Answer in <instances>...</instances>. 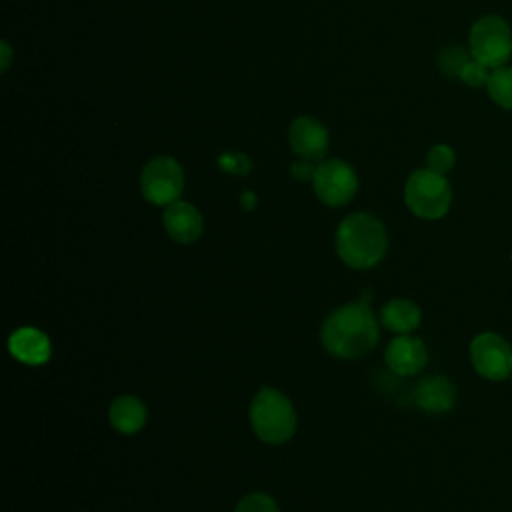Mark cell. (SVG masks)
Returning <instances> with one entry per match:
<instances>
[{
  "instance_id": "6da1fadb",
  "label": "cell",
  "mask_w": 512,
  "mask_h": 512,
  "mask_svg": "<svg viewBox=\"0 0 512 512\" xmlns=\"http://www.w3.org/2000/svg\"><path fill=\"white\" fill-rule=\"evenodd\" d=\"M378 338V322L366 302H348L332 310L320 328L324 350L340 360L364 356L378 344Z\"/></svg>"
},
{
  "instance_id": "7a4b0ae2",
  "label": "cell",
  "mask_w": 512,
  "mask_h": 512,
  "mask_svg": "<svg viewBox=\"0 0 512 512\" xmlns=\"http://www.w3.org/2000/svg\"><path fill=\"white\" fill-rule=\"evenodd\" d=\"M334 248L346 266L368 270L384 258L388 250V234L374 214L354 212L338 224Z\"/></svg>"
},
{
  "instance_id": "3957f363",
  "label": "cell",
  "mask_w": 512,
  "mask_h": 512,
  "mask_svg": "<svg viewBox=\"0 0 512 512\" xmlns=\"http://www.w3.org/2000/svg\"><path fill=\"white\" fill-rule=\"evenodd\" d=\"M248 414L254 434L266 444H284L296 432L294 406L276 388L262 386L254 394Z\"/></svg>"
},
{
  "instance_id": "277c9868",
  "label": "cell",
  "mask_w": 512,
  "mask_h": 512,
  "mask_svg": "<svg viewBox=\"0 0 512 512\" xmlns=\"http://www.w3.org/2000/svg\"><path fill=\"white\" fill-rule=\"evenodd\" d=\"M404 202L408 210L424 220L442 218L452 202V188L444 174L430 168L414 170L404 184Z\"/></svg>"
},
{
  "instance_id": "5b68a950",
  "label": "cell",
  "mask_w": 512,
  "mask_h": 512,
  "mask_svg": "<svg viewBox=\"0 0 512 512\" xmlns=\"http://www.w3.org/2000/svg\"><path fill=\"white\" fill-rule=\"evenodd\" d=\"M468 50L474 60L492 70L504 66L512 56V30L508 22L496 14L478 18L470 28Z\"/></svg>"
},
{
  "instance_id": "8992f818",
  "label": "cell",
  "mask_w": 512,
  "mask_h": 512,
  "mask_svg": "<svg viewBox=\"0 0 512 512\" xmlns=\"http://www.w3.org/2000/svg\"><path fill=\"white\" fill-rule=\"evenodd\" d=\"M184 190V172L176 158L154 156L140 172V192L154 206H168L180 200Z\"/></svg>"
},
{
  "instance_id": "52a82bcc",
  "label": "cell",
  "mask_w": 512,
  "mask_h": 512,
  "mask_svg": "<svg viewBox=\"0 0 512 512\" xmlns=\"http://www.w3.org/2000/svg\"><path fill=\"white\" fill-rule=\"evenodd\" d=\"M314 194L326 206H346L358 190V176L350 164L338 158L322 160L312 178Z\"/></svg>"
},
{
  "instance_id": "ba28073f",
  "label": "cell",
  "mask_w": 512,
  "mask_h": 512,
  "mask_svg": "<svg viewBox=\"0 0 512 512\" xmlns=\"http://www.w3.org/2000/svg\"><path fill=\"white\" fill-rule=\"evenodd\" d=\"M474 370L486 380H504L512 374V346L494 332H482L470 342Z\"/></svg>"
},
{
  "instance_id": "9c48e42d",
  "label": "cell",
  "mask_w": 512,
  "mask_h": 512,
  "mask_svg": "<svg viewBox=\"0 0 512 512\" xmlns=\"http://www.w3.org/2000/svg\"><path fill=\"white\" fill-rule=\"evenodd\" d=\"M288 142L296 156L316 162L324 160L330 136L320 120L312 116H298L288 128Z\"/></svg>"
},
{
  "instance_id": "30bf717a",
  "label": "cell",
  "mask_w": 512,
  "mask_h": 512,
  "mask_svg": "<svg viewBox=\"0 0 512 512\" xmlns=\"http://www.w3.org/2000/svg\"><path fill=\"white\" fill-rule=\"evenodd\" d=\"M162 224L168 236L178 244H192L204 232V218L196 206L176 200L164 208Z\"/></svg>"
},
{
  "instance_id": "8fae6325",
  "label": "cell",
  "mask_w": 512,
  "mask_h": 512,
  "mask_svg": "<svg viewBox=\"0 0 512 512\" xmlns=\"http://www.w3.org/2000/svg\"><path fill=\"white\" fill-rule=\"evenodd\" d=\"M384 360L394 374L412 376L426 366L428 352L420 338L410 334H400L386 346Z\"/></svg>"
},
{
  "instance_id": "7c38bea8",
  "label": "cell",
  "mask_w": 512,
  "mask_h": 512,
  "mask_svg": "<svg viewBox=\"0 0 512 512\" xmlns=\"http://www.w3.org/2000/svg\"><path fill=\"white\" fill-rule=\"evenodd\" d=\"M8 350L10 354L28 366H40L50 360L52 346L44 332L32 326H22L8 338Z\"/></svg>"
},
{
  "instance_id": "4fadbf2b",
  "label": "cell",
  "mask_w": 512,
  "mask_h": 512,
  "mask_svg": "<svg viewBox=\"0 0 512 512\" xmlns=\"http://www.w3.org/2000/svg\"><path fill=\"white\" fill-rule=\"evenodd\" d=\"M414 400L428 414H444L456 404V388L446 376H426L416 384Z\"/></svg>"
},
{
  "instance_id": "5bb4252c",
  "label": "cell",
  "mask_w": 512,
  "mask_h": 512,
  "mask_svg": "<svg viewBox=\"0 0 512 512\" xmlns=\"http://www.w3.org/2000/svg\"><path fill=\"white\" fill-rule=\"evenodd\" d=\"M108 420L120 434H136L146 424V406L132 394H122L112 400L108 408Z\"/></svg>"
},
{
  "instance_id": "9a60e30c",
  "label": "cell",
  "mask_w": 512,
  "mask_h": 512,
  "mask_svg": "<svg viewBox=\"0 0 512 512\" xmlns=\"http://www.w3.org/2000/svg\"><path fill=\"white\" fill-rule=\"evenodd\" d=\"M422 318L420 308L408 300V298H394L386 302L380 310V322L384 328L398 332V334H410L418 328Z\"/></svg>"
},
{
  "instance_id": "2e32d148",
  "label": "cell",
  "mask_w": 512,
  "mask_h": 512,
  "mask_svg": "<svg viewBox=\"0 0 512 512\" xmlns=\"http://www.w3.org/2000/svg\"><path fill=\"white\" fill-rule=\"evenodd\" d=\"M488 94L490 98L506 108V110H512V66H498L490 72L488 76Z\"/></svg>"
},
{
  "instance_id": "e0dca14e",
  "label": "cell",
  "mask_w": 512,
  "mask_h": 512,
  "mask_svg": "<svg viewBox=\"0 0 512 512\" xmlns=\"http://www.w3.org/2000/svg\"><path fill=\"white\" fill-rule=\"evenodd\" d=\"M472 60L470 50H464L462 46H446L442 48V52L438 54V66L440 70L450 76V78H458L462 68Z\"/></svg>"
},
{
  "instance_id": "ac0fdd59",
  "label": "cell",
  "mask_w": 512,
  "mask_h": 512,
  "mask_svg": "<svg viewBox=\"0 0 512 512\" xmlns=\"http://www.w3.org/2000/svg\"><path fill=\"white\" fill-rule=\"evenodd\" d=\"M454 164H456V154L446 144H434L426 154V168L438 174H446L448 170L454 168Z\"/></svg>"
},
{
  "instance_id": "d6986e66",
  "label": "cell",
  "mask_w": 512,
  "mask_h": 512,
  "mask_svg": "<svg viewBox=\"0 0 512 512\" xmlns=\"http://www.w3.org/2000/svg\"><path fill=\"white\" fill-rule=\"evenodd\" d=\"M234 512H280V508L272 496H268L264 492H254V494L244 496L236 504Z\"/></svg>"
},
{
  "instance_id": "ffe728a7",
  "label": "cell",
  "mask_w": 512,
  "mask_h": 512,
  "mask_svg": "<svg viewBox=\"0 0 512 512\" xmlns=\"http://www.w3.org/2000/svg\"><path fill=\"white\" fill-rule=\"evenodd\" d=\"M218 166L222 172L232 176H246L252 168V162L244 152H224L218 156Z\"/></svg>"
},
{
  "instance_id": "44dd1931",
  "label": "cell",
  "mask_w": 512,
  "mask_h": 512,
  "mask_svg": "<svg viewBox=\"0 0 512 512\" xmlns=\"http://www.w3.org/2000/svg\"><path fill=\"white\" fill-rule=\"evenodd\" d=\"M490 68L488 66H484V64H480L478 60H470L464 68H462V72H460V80L464 82V84H468V86H474V88H478V86H486L488 84V76H490V72H488Z\"/></svg>"
},
{
  "instance_id": "7402d4cb",
  "label": "cell",
  "mask_w": 512,
  "mask_h": 512,
  "mask_svg": "<svg viewBox=\"0 0 512 512\" xmlns=\"http://www.w3.org/2000/svg\"><path fill=\"white\" fill-rule=\"evenodd\" d=\"M314 172H316V166H314L310 160L300 158V160H296V162L290 164V176H292L294 180H298V182H306V180L312 182Z\"/></svg>"
},
{
  "instance_id": "603a6c76",
  "label": "cell",
  "mask_w": 512,
  "mask_h": 512,
  "mask_svg": "<svg viewBox=\"0 0 512 512\" xmlns=\"http://www.w3.org/2000/svg\"><path fill=\"white\" fill-rule=\"evenodd\" d=\"M240 204H242L244 210H254L256 204H258V198H256V194L252 190L244 188L242 194H240Z\"/></svg>"
},
{
  "instance_id": "cb8c5ba5",
  "label": "cell",
  "mask_w": 512,
  "mask_h": 512,
  "mask_svg": "<svg viewBox=\"0 0 512 512\" xmlns=\"http://www.w3.org/2000/svg\"><path fill=\"white\" fill-rule=\"evenodd\" d=\"M0 52H2V72H6L10 66V60H12V48L8 46L6 40L0 42Z\"/></svg>"
}]
</instances>
